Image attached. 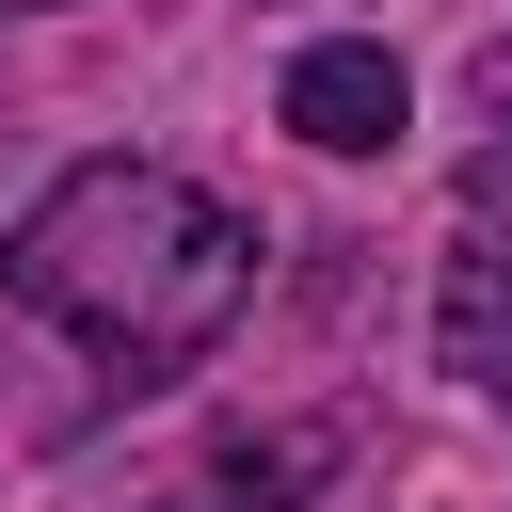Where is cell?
I'll list each match as a JSON object with an SVG mask.
<instances>
[{"mask_svg": "<svg viewBox=\"0 0 512 512\" xmlns=\"http://www.w3.org/2000/svg\"><path fill=\"white\" fill-rule=\"evenodd\" d=\"M0 304L80 336L112 384H176L256 304V224L192 192L176 160H64L0 240Z\"/></svg>", "mask_w": 512, "mask_h": 512, "instance_id": "6da1fadb", "label": "cell"}, {"mask_svg": "<svg viewBox=\"0 0 512 512\" xmlns=\"http://www.w3.org/2000/svg\"><path fill=\"white\" fill-rule=\"evenodd\" d=\"M288 128H304L320 160H384V144H400V64H384L368 32H320V48L288 64Z\"/></svg>", "mask_w": 512, "mask_h": 512, "instance_id": "7a4b0ae2", "label": "cell"}, {"mask_svg": "<svg viewBox=\"0 0 512 512\" xmlns=\"http://www.w3.org/2000/svg\"><path fill=\"white\" fill-rule=\"evenodd\" d=\"M432 368L480 384V400H512V240H464V256H448V288H432Z\"/></svg>", "mask_w": 512, "mask_h": 512, "instance_id": "3957f363", "label": "cell"}, {"mask_svg": "<svg viewBox=\"0 0 512 512\" xmlns=\"http://www.w3.org/2000/svg\"><path fill=\"white\" fill-rule=\"evenodd\" d=\"M304 480H336V416H304V432H240L192 496H208V512H288Z\"/></svg>", "mask_w": 512, "mask_h": 512, "instance_id": "277c9868", "label": "cell"}, {"mask_svg": "<svg viewBox=\"0 0 512 512\" xmlns=\"http://www.w3.org/2000/svg\"><path fill=\"white\" fill-rule=\"evenodd\" d=\"M464 176H480V192H512V48L480 64V144H464Z\"/></svg>", "mask_w": 512, "mask_h": 512, "instance_id": "5b68a950", "label": "cell"}, {"mask_svg": "<svg viewBox=\"0 0 512 512\" xmlns=\"http://www.w3.org/2000/svg\"><path fill=\"white\" fill-rule=\"evenodd\" d=\"M160 512H208V496H160Z\"/></svg>", "mask_w": 512, "mask_h": 512, "instance_id": "8992f818", "label": "cell"}, {"mask_svg": "<svg viewBox=\"0 0 512 512\" xmlns=\"http://www.w3.org/2000/svg\"><path fill=\"white\" fill-rule=\"evenodd\" d=\"M0 16H32V0H0Z\"/></svg>", "mask_w": 512, "mask_h": 512, "instance_id": "52a82bcc", "label": "cell"}]
</instances>
